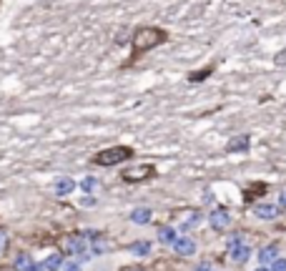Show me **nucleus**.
I'll return each instance as SVG.
<instances>
[{"mask_svg": "<svg viewBox=\"0 0 286 271\" xmlns=\"http://www.w3.org/2000/svg\"><path fill=\"white\" fill-rule=\"evenodd\" d=\"M166 40V33L158 30V28H141L136 35H133V50L136 53H143V50H151L161 46Z\"/></svg>", "mask_w": 286, "mask_h": 271, "instance_id": "obj_1", "label": "nucleus"}, {"mask_svg": "<svg viewBox=\"0 0 286 271\" xmlns=\"http://www.w3.org/2000/svg\"><path fill=\"white\" fill-rule=\"evenodd\" d=\"M130 156H133V151H130L128 146H113V148L101 151V153L96 156V163H98V166H116V163H121V161H126V158H130Z\"/></svg>", "mask_w": 286, "mask_h": 271, "instance_id": "obj_2", "label": "nucleus"}, {"mask_svg": "<svg viewBox=\"0 0 286 271\" xmlns=\"http://www.w3.org/2000/svg\"><path fill=\"white\" fill-rule=\"evenodd\" d=\"M229 254H231V259H234L236 264H244V261L251 256V246L244 241V236H241V234H234V236L229 239Z\"/></svg>", "mask_w": 286, "mask_h": 271, "instance_id": "obj_3", "label": "nucleus"}, {"mask_svg": "<svg viewBox=\"0 0 286 271\" xmlns=\"http://www.w3.org/2000/svg\"><path fill=\"white\" fill-rule=\"evenodd\" d=\"M153 173H156V169H153V166H148V163H143V166H136V169L123 171V178H126V181H143V178H151Z\"/></svg>", "mask_w": 286, "mask_h": 271, "instance_id": "obj_4", "label": "nucleus"}, {"mask_svg": "<svg viewBox=\"0 0 286 271\" xmlns=\"http://www.w3.org/2000/svg\"><path fill=\"white\" fill-rule=\"evenodd\" d=\"M208 223H211L213 228H218V231H221V228H226V226L231 223V214L226 211V208H216V211L208 214Z\"/></svg>", "mask_w": 286, "mask_h": 271, "instance_id": "obj_5", "label": "nucleus"}, {"mask_svg": "<svg viewBox=\"0 0 286 271\" xmlns=\"http://www.w3.org/2000/svg\"><path fill=\"white\" fill-rule=\"evenodd\" d=\"M173 248H176V254H179V256H191L196 251V244L188 236H179V239L173 241Z\"/></svg>", "mask_w": 286, "mask_h": 271, "instance_id": "obj_6", "label": "nucleus"}, {"mask_svg": "<svg viewBox=\"0 0 286 271\" xmlns=\"http://www.w3.org/2000/svg\"><path fill=\"white\" fill-rule=\"evenodd\" d=\"M249 136H236L234 141H229V146H226V151L229 153H238V151H249Z\"/></svg>", "mask_w": 286, "mask_h": 271, "instance_id": "obj_7", "label": "nucleus"}, {"mask_svg": "<svg viewBox=\"0 0 286 271\" xmlns=\"http://www.w3.org/2000/svg\"><path fill=\"white\" fill-rule=\"evenodd\" d=\"M254 214L259 219H274L276 216V206L274 203H256L254 206Z\"/></svg>", "mask_w": 286, "mask_h": 271, "instance_id": "obj_8", "label": "nucleus"}, {"mask_svg": "<svg viewBox=\"0 0 286 271\" xmlns=\"http://www.w3.org/2000/svg\"><path fill=\"white\" fill-rule=\"evenodd\" d=\"M73 189H76V183H73L71 178H60V181H55V194H58V196H68Z\"/></svg>", "mask_w": 286, "mask_h": 271, "instance_id": "obj_9", "label": "nucleus"}, {"mask_svg": "<svg viewBox=\"0 0 286 271\" xmlns=\"http://www.w3.org/2000/svg\"><path fill=\"white\" fill-rule=\"evenodd\" d=\"M259 259H261V264H263V266H269V264L276 259V246H266V248H261V251H259Z\"/></svg>", "mask_w": 286, "mask_h": 271, "instance_id": "obj_10", "label": "nucleus"}, {"mask_svg": "<svg viewBox=\"0 0 286 271\" xmlns=\"http://www.w3.org/2000/svg\"><path fill=\"white\" fill-rule=\"evenodd\" d=\"M130 221L133 223H148L151 221V211L148 208H136V211L130 214Z\"/></svg>", "mask_w": 286, "mask_h": 271, "instance_id": "obj_11", "label": "nucleus"}, {"mask_svg": "<svg viewBox=\"0 0 286 271\" xmlns=\"http://www.w3.org/2000/svg\"><path fill=\"white\" fill-rule=\"evenodd\" d=\"M158 239L163 241V244H173L176 239H179V236H176V231H173V228H161V231H158Z\"/></svg>", "mask_w": 286, "mask_h": 271, "instance_id": "obj_12", "label": "nucleus"}, {"mask_svg": "<svg viewBox=\"0 0 286 271\" xmlns=\"http://www.w3.org/2000/svg\"><path fill=\"white\" fill-rule=\"evenodd\" d=\"M130 251H133V254H148L151 251V244L148 241H138V244L130 246Z\"/></svg>", "mask_w": 286, "mask_h": 271, "instance_id": "obj_13", "label": "nucleus"}, {"mask_svg": "<svg viewBox=\"0 0 286 271\" xmlns=\"http://www.w3.org/2000/svg\"><path fill=\"white\" fill-rule=\"evenodd\" d=\"M269 271H286V259H274L271 264H269Z\"/></svg>", "mask_w": 286, "mask_h": 271, "instance_id": "obj_14", "label": "nucleus"}, {"mask_svg": "<svg viewBox=\"0 0 286 271\" xmlns=\"http://www.w3.org/2000/svg\"><path fill=\"white\" fill-rule=\"evenodd\" d=\"M199 221H201V216H199V214H191V219H186V221H183V228H193Z\"/></svg>", "mask_w": 286, "mask_h": 271, "instance_id": "obj_15", "label": "nucleus"}, {"mask_svg": "<svg viewBox=\"0 0 286 271\" xmlns=\"http://www.w3.org/2000/svg\"><path fill=\"white\" fill-rule=\"evenodd\" d=\"M80 186H83V191H93V189H96V181H93V178H83Z\"/></svg>", "mask_w": 286, "mask_h": 271, "instance_id": "obj_16", "label": "nucleus"}, {"mask_svg": "<svg viewBox=\"0 0 286 271\" xmlns=\"http://www.w3.org/2000/svg\"><path fill=\"white\" fill-rule=\"evenodd\" d=\"M208 73H211V68H204V71H199V73H193L191 78H193V80H201V78H206Z\"/></svg>", "mask_w": 286, "mask_h": 271, "instance_id": "obj_17", "label": "nucleus"}, {"mask_svg": "<svg viewBox=\"0 0 286 271\" xmlns=\"http://www.w3.org/2000/svg\"><path fill=\"white\" fill-rule=\"evenodd\" d=\"M276 63H279V66H286V48H284V50L276 55Z\"/></svg>", "mask_w": 286, "mask_h": 271, "instance_id": "obj_18", "label": "nucleus"}, {"mask_svg": "<svg viewBox=\"0 0 286 271\" xmlns=\"http://www.w3.org/2000/svg\"><path fill=\"white\" fill-rule=\"evenodd\" d=\"M58 264H60V259H58V256H53V259H48V269H55Z\"/></svg>", "mask_w": 286, "mask_h": 271, "instance_id": "obj_19", "label": "nucleus"}, {"mask_svg": "<svg viewBox=\"0 0 286 271\" xmlns=\"http://www.w3.org/2000/svg\"><path fill=\"white\" fill-rule=\"evenodd\" d=\"M279 206L286 208V191H281V196H279Z\"/></svg>", "mask_w": 286, "mask_h": 271, "instance_id": "obj_20", "label": "nucleus"}, {"mask_svg": "<svg viewBox=\"0 0 286 271\" xmlns=\"http://www.w3.org/2000/svg\"><path fill=\"white\" fill-rule=\"evenodd\" d=\"M204 201H206V203H213V194L206 191V194H204Z\"/></svg>", "mask_w": 286, "mask_h": 271, "instance_id": "obj_21", "label": "nucleus"}, {"mask_svg": "<svg viewBox=\"0 0 286 271\" xmlns=\"http://www.w3.org/2000/svg\"><path fill=\"white\" fill-rule=\"evenodd\" d=\"M256 271H269V266H261V269H256Z\"/></svg>", "mask_w": 286, "mask_h": 271, "instance_id": "obj_22", "label": "nucleus"}]
</instances>
